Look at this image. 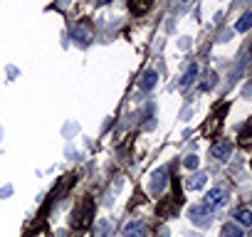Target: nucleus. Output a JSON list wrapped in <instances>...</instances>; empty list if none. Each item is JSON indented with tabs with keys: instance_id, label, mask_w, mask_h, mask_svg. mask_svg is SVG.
<instances>
[{
	"instance_id": "f257e3e1",
	"label": "nucleus",
	"mask_w": 252,
	"mask_h": 237,
	"mask_svg": "<svg viewBox=\"0 0 252 237\" xmlns=\"http://www.w3.org/2000/svg\"><path fill=\"white\" fill-rule=\"evenodd\" d=\"M92 217H94V203L89 198H84L77 205V210L72 212V227L74 230H84V227L92 225Z\"/></svg>"
},
{
	"instance_id": "f03ea898",
	"label": "nucleus",
	"mask_w": 252,
	"mask_h": 237,
	"mask_svg": "<svg viewBox=\"0 0 252 237\" xmlns=\"http://www.w3.org/2000/svg\"><path fill=\"white\" fill-rule=\"evenodd\" d=\"M227 203V190L225 188H213V190H208V195H205V207L208 210H218V207H222Z\"/></svg>"
},
{
	"instance_id": "7ed1b4c3",
	"label": "nucleus",
	"mask_w": 252,
	"mask_h": 237,
	"mask_svg": "<svg viewBox=\"0 0 252 237\" xmlns=\"http://www.w3.org/2000/svg\"><path fill=\"white\" fill-rule=\"evenodd\" d=\"M166 183H168V168H158V171H154V176H151L149 190H151L154 195H158V193L166 188Z\"/></svg>"
},
{
	"instance_id": "20e7f679",
	"label": "nucleus",
	"mask_w": 252,
	"mask_h": 237,
	"mask_svg": "<svg viewBox=\"0 0 252 237\" xmlns=\"http://www.w3.org/2000/svg\"><path fill=\"white\" fill-rule=\"evenodd\" d=\"M190 220L198 225V227H208L210 225V210L205 205H193L190 207Z\"/></svg>"
},
{
	"instance_id": "39448f33",
	"label": "nucleus",
	"mask_w": 252,
	"mask_h": 237,
	"mask_svg": "<svg viewBox=\"0 0 252 237\" xmlns=\"http://www.w3.org/2000/svg\"><path fill=\"white\" fill-rule=\"evenodd\" d=\"M124 237H146V225L141 220H131L124 227Z\"/></svg>"
},
{
	"instance_id": "423d86ee",
	"label": "nucleus",
	"mask_w": 252,
	"mask_h": 237,
	"mask_svg": "<svg viewBox=\"0 0 252 237\" xmlns=\"http://www.w3.org/2000/svg\"><path fill=\"white\" fill-rule=\"evenodd\" d=\"M230 141H220V144H215L213 148H210V156L213 158H218V161H225L227 156H230Z\"/></svg>"
},
{
	"instance_id": "0eeeda50",
	"label": "nucleus",
	"mask_w": 252,
	"mask_h": 237,
	"mask_svg": "<svg viewBox=\"0 0 252 237\" xmlns=\"http://www.w3.org/2000/svg\"><path fill=\"white\" fill-rule=\"evenodd\" d=\"M156 79H158V74H156L154 69H146V72L141 74V79H139V87H141L144 91H149V89L156 87Z\"/></svg>"
},
{
	"instance_id": "6e6552de",
	"label": "nucleus",
	"mask_w": 252,
	"mask_h": 237,
	"mask_svg": "<svg viewBox=\"0 0 252 237\" xmlns=\"http://www.w3.org/2000/svg\"><path fill=\"white\" fill-rule=\"evenodd\" d=\"M205 180H208L205 173H195V176H190V178L186 180V185H188L190 190H200V188L205 185Z\"/></svg>"
},
{
	"instance_id": "1a4fd4ad",
	"label": "nucleus",
	"mask_w": 252,
	"mask_h": 237,
	"mask_svg": "<svg viewBox=\"0 0 252 237\" xmlns=\"http://www.w3.org/2000/svg\"><path fill=\"white\" fill-rule=\"evenodd\" d=\"M220 237H245V235H242V227H240V225H235V222H227V225L222 227Z\"/></svg>"
},
{
	"instance_id": "9d476101",
	"label": "nucleus",
	"mask_w": 252,
	"mask_h": 237,
	"mask_svg": "<svg viewBox=\"0 0 252 237\" xmlns=\"http://www.w3.org/2000/svg\"><path fill=\"white\" fill-rule=\"evenodd\" d=\"M235 220H237L240 225H245V227H247V225H252V212H250L247 207H240V210L235 212Z\"/></svg>"
},
{
	"instance_id": "9b49d317",
	"label": "nucleus",
	"mask_w": 252,
	"mask_h": 237,
	"mask_svg": "<svg viewBox=\"0 0 252 237\" xmlns=\"http://www.w3.org/2000/svg\"><path fill=\"white\" fill-rule=\"evenodd\" d=\"M195 77H198V64H190V67H188V72H186V74H183V79H181V87L186 89V87H188Z\"/></svg>"
},
{
	"instance_id": "f8f14e48",
	"label": "nucleus",
	"mask_w": 252,
	"mask_h": 237,
	"mask_svg": "<svg viewBox=\"0 0 252 237\" xmlns=\"http://www.w3.org/2000/svg\"><path fill=\"white\" fill-rule=\"evenodd\" d=\"M250 25H252V15H250V13H245L235 28H237V32H247V30H250Z\"/></svg>"
},
{
	"instance_id": "ddd939ff",
	"label": "nucleus",
	"mask_w": 252,
	"mask_h": 237,
	"mask_svg": "<svg viewBox=\"0 0 252 237\" xmlns=\"http://www.w3.org/2000/svg\"><path fill=\"white\" fill-rule=\"evenodd\" d=\"M149 3H151V0H131L129 5H131V10H134V13H144V10L149 8Z\"/></svg>"
},
{
	"instance_id": "4468645a",
	"label": "nucleus",
	"mask_w": 252,
	"mask_h": 237,
	"mask_svg": "<svg viewBox=\"0 0 252 237\" xmlns=\"http://www.w3.org/2000/svg\"><path fill=\"white\" fill-rule=\"evenodd\" d=\"M198 163H200V161H198V156H193V153H190V156H186V161H183V166H186V168H190V171H193V168H198Z\"/></svg>"
},
{
	"instance_id": "2eb2a0df",
	"label": "nucleus",
	"mask_w": 252,
	"mask_h": 237,
	"mask_svg": "<svg viewBox=\"0 0 252 237\" xmlns=\"http://www.w3.org/2000/svg\"><path fill=\"white\" fill-rule=\"evenodd\" d=\"M106 230H109V222H99V227H96V235H99V237H104V235H106Z\"/></svg>"
},
{
	"instance_id": "dca6fc26",
	"label": "nucleus",
	"mask_w": 252,
	"mask_h": 237,
	"mask_svg": "<svg viewBox=\"0 0 252 237\" xmlns=\"http://www.w3.org/2000/svg\"><path fill=\"white\" fill-rule=\"evenodd\" d=\"M181 3H188V0H181Z\"/></svg>"
}]
</instances>
